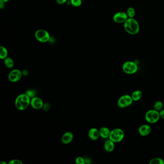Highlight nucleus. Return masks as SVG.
<instances>
[{
  "instance_id": "nucleus-29",
  "label": "nucleus",
  "mask_w": 164,
  "mask_h": 164,
  "mask_svg": "<svg viewBox=\"0 0 164 164\" xmlns=\"http://www.w3.org/2000/svg\"><path fill=\"white\" fill-rule=\"evenodd\" d=\"M5 3H4V2H0V8H1V9H3V8H4V7H5Z\"/></svg>"
},
{
  "instance_id": "nucleus-28",
  "label": "nucleus",
  "mask_w": 164,
  "mask_h": 164,
  "mask_svg": "<svg viewBox=\"0 0 164 164\" xmlns=\"http://www.w3.org/2000/svg\"><path fill=\"white\" fill-rule=\"evenodd\" d=\"M67 1V0H56L57 3L59 5H63Z\"/></svg>"
},
{
  "instance_id": "nucleus-23",
  "label": "nucleus",
  "mask_w": 164,
  "mask_h": 164,
  "mask_svg": "<svg viewBox=\"0 0 164 164\" xmlns=\"http://www.w3.org/2000/svg\"><path fill=\"white\" fill-rule=\"evenodd\" d=\"M71 4L75 7H79L82 4L81 0H70Z\"/></svg>"
},
{
  "instance_id": "nucleus-30",
  "label": "nucleus",
  "mask_w": 164,
  "mask_h": 164,
  "mask_svg": "<svg viewBox=\"0 0 164 164\" xmlns=\"http://www.w3.org/2000/svg\"><path fill=\"white\" fill-rule=\"evenodd\" d=\"M9 1V0H0V2L5 3V2H7Z\"/></svg>"
},
{
  "instance_id": "nucleus-12",
  "label": "nucleus",
  "mask_w": 164,
  "mask_h": 164,
  "mask_svg": "<svg viewBox=\"0 0 164 164\" xmlns=\"http://www.w3.org/2000/svg\"><path fill=\"white\" fill-rule=\"evenodd\" d=\"M73 138H74V135L72 132L68 131L65 133L62 136L61 141L63 144H66L70 143L73 140Z\"/></svg>"
},
{
  "instance_id": "nucleus-4",
  "label": "nucleus",
  "mask_w": 164,
  "mask_h": 164,
  "mask_svg": "<svg viewBox=\"0 0 164 164\" xmlns=\"http://www.w3.org/2000/svg\"><path fill=\"white\" fill-rule=\"evenodd\" d=\"M160 113L159 111L155 109L148 111L145 115V119L148 123L155 124L160 119Z\"/></svg>"
},
{
  "instance_id": "nucleus-8",
  "label": "nucleus",
  "mask_w": 164,
  "mask_h": 164,
  "mask_svg": "<svg viewBox=\"0 0 164 164\" xmlns=\"http://www.w3.org/2000/svg\"><path fill=\"white\" fill-rule=\"evenodd\" d=\"M129 18L128 15L125 12H119L115 14L113 16V20L116 23H124Z\"/></svg>"
},
{
  "instance_id": "nucleus-13",
  "label": "nucleus",
  "mask_w": 164,
  "mask_h": 164,
  "mask_svg": "<svg viewBox=\"0 0 164 164\" xmlns=\"http://www.w3.org/2000/svg\"><path fill=\"white\" fill-rule=\"evenodd\" d=\"M88 136L92 140H96L100 136L99 130L96 128H91L89 130Z\"/></svg>"
},
{
  "instance_id": "nucleus-31",
  "label": "nucleus",
  "mask_w": 164,
  "mask_h": 164,
  "mask_svg": "<svg viewBox=\"0 0 164 164\" xmlns=\"http://www.w3.org/2000/svg\"><path fill=\"white\" fill-rule=\"evenodd\" d=\"M0 164H6V163H5V162H4V161H1L0 162Z\"/></svg>"
},
{
  "instance_id": "nucleus-1",
  "label": "nucleus",
  "mask_w": 164,
  "mask_h": 164,
  "mask_svg": "<svg viewBox=\"0 0 164 164\" xmlns=\"http://www.w3.org/2000/svg\"><path fill=\"white\" fill-rule=\"evenodd\" d=\"M124 27L127 33L130 34L136 35L139 32V24L134 18H129L124 23Z\"/></svg>"
},
{
  "instance_id": "nucleus-20",
  "label": "nucleus",
  "mask_w": 164,
  "mask_h": 164,
  "mask_svg": "<svg viewBox=\"0 0 164 164\" xmlns=\"http://www.w3.org/2000/svg\"><path fill=\"white\" fill-rule=\"evenodd\" d=\"M150 164H164V160L161 158H154L149 162Z\"/></svg>"
},
{
  "instance_id": "nucleus-10",
  "label": "nucleus",
  "mask_w": 164,
  "mask_h": 164,
  "mask_svg": "<svg viewBox=\"0 0 164 164\" xmlns=\"http://www.w3.org/2000/svg\"><path fill=\"white\" fill-rule=\"evenodd\" d=\"M43 101L38 97H34L31 98L30 101V105L33 108L35 109H40L43 107Z\"/></svg>"
},
{
  "instance_id": "nucleus-24",
  "label": "nucleus",
  "mask_w": 164,
  "mask_h": 164,
  "mask_svg": "<svg viewBox=\"0 0 164 164\" xmlns=\"http://www.w3.org/2000/svg\"><path fill=\"white\" fill-rule=\"evenodd\" d=\"M75 163L77 164H84L85 163V159L81 157H78L76 159Z\"/></svg>"
},
{
  "instance_id": "nucleus-9",
  "label": "nucleus",
  "mask_w": 164,
  "mask_h": 164,
  "mask_svg": "<svg viewBox=\"0 0 164 164\" xmlns=\"http://www.w3.org/2000/svg\"><path fill=\"white\" fill-rule=\"evenodd\" d=\"M23 73L20 70H14L11 71L8 76L9 80L12 82H17L20 80Z\"/></svg>"
},
{
  "instance_id": "nucleus-19",
  "label": "nucleus",
  "mask_w": 164,
  "mask_h": 164,
  "mask_svg": "<svg viewBox=\"0 0 164 164\" xmlns=\"http://www.w3.org/2000/svg\"><path fill=\"white\" fill-rule=\"evenodd\" d=\"M127 14L129 18H134L135 15V10L133 7H129L127 11Z\"/></svg>"
},
{
  "instance_id": "nucleus-14",
  "label": "nucleus",
  "mask_w": 164,
  "mask_h": 164,
  "mask_svg": "<svg viewBox=\"0 0 164 164\" xmlns=\"http://www.w3.org/2000/svg\"><path fill=\"white\" fill-rule=\"evenodd\" d=\"M105 150L107 152H112L115 149V143L110 139L106 141L104 144Z\"/></svg>"
},
{
  "instance_id": "nucleus-17",
  "label": "nucleus",
  "mask_w": 164,
  "mask_h": 164,
  "mask_svg": "<svg viewBox=\"0 0 164 164\" xmlns=\"http://www.w3.org/2000/svg\"><path fill=\"white\" fill-rule=\"evenodd\" d=\"M8 55V51L4 46L0 47V58L1 59H5Z\"/></svg>"
},
{
  "instance_id": "nucleus-2",
  "label": "nucleus",
  "mask_w": 164,
  "mask_h": 164,
  "mask_svg": "<svg viewBox=\"0 0 164 164\" xmlns=\"http://www.w3.org/2000/svg\"><path fill=\"white\" fill-rule=\"evenodd\" d=\"M30 98L26 94H21L16 97L15 101V105L19 110H24L30 104Z\"/></svg>"
},
{
  "instance_id": "nucleus-3",
  "label": "nucleus",
  "mask_w": 164,
  "mask_h": 164,
  "mask_svg": "<svg viewBox=\"0 0 164 164\" xmlns=\"http://www.w3.org/2000/svg\"><path fill=\"white\" fill-rule=\"evenodd\" d=\"M124 132L121 129H115L111 130L109 139L115 143H119L124 138Z\"/></svg>"
},
{
  "instance_id": "nucleus-6",
  "label": "nucleus",
  "mask_w": 164,
  "mask_h": 164,
  "mask_svg": "<svg viewBox=\"0 0 164 164\" xmlns=\"http://www.w3.org/2000/svg\"><path fill=\"white\" fill-rule=\"evenodd\" d=\"M131 96L128 94L123 95L117 101V105L120 108H124L130 106L133 103Z\"/></svg>"
},
{
  "instance_id": "nucleus-15",
  "label": "nucleus",
  "mask_w": 164,
  "mask_h": 164,
  "mask_svg": "<svg viewBox=\"0 0 164 164\" xmlns=\"http://www.w3.org/2000/svg\"><path fill=\"white\" fill-rule=\"evenodd\" d=\"M111 131L106 127H102L99 130L100 136L104 139H107L109 137Z\"/></svg>"
},
{
  "instance_id": "nucleus-7",
  "label": "nucleus",
  "mask_w": 164,
  "mask_h": 164,
  "mask_svg": "<svg viewBox=\"0 0 164 164\" xmlns=\"http://www.w3.org/2000/svg\"><path fill=\"white\" fill-rule=\"evenodd\" d=\"M35 36L38 41L41 42H46L50 38L49 33L44 30H39L36 31Z\"/></svg>"
},
{
  "instance_id": "nucleus-27",
  "label": "nucleus",
  "mask_w": 164,
  "mask_h": 164,
  "mask_svg": "<svg viewBox=\"0 0 164 164\" xmlns=\"http://www.w3.org/2000/svg\"><path fill=\"white\" fill-rule=\"evenodd\" d=\"M159 113L160 118L164 119V109H162L160 111H159Z\"/></svg>"
},
{
  "instance_id": "nucleus-26",
  "label": "nucleus",
  "mask_w": 164,
  "mask_h": 164,
  "mask_svg": "<svg viewBox=\"0 0 164 164\" xmlns=\"http://www.w3.org/2000/svg\"><path fill=\"white\" fill-rule=\"evenodd\" d=\"M50 108V105L49 103H46L45 105H43V109L45 111H47L49 110Z\"/></svg>"
},
{
  "instance_id": "nucleus-16",
  "label": "nucleus",
  "mask_w": 164,
  "mask_h": 164,
  "mask_svg": "<svg viewBox=\"0 0 164 164\" xmlns=\"http://www.w3.org/2000/svg\"><path fill=\"white\" fill-rule=\"evenodd\" d=\"M143 96V93L140 90L135 91L131 94V98L134 101H138L141 99Z\"/></svg>"
},
{
  "instance_id": "nucleus-25",
  "label": "nucleus",
  "mask_w": 164,
  "mask_h": 164,
  "mask_svg": "<svg viewBox=\"0 0 164 164\" xmlns=\"http://www.w3.org/2000/svg\"><path fill=\"white\" fill-rule=\"evenodd\" d=\"M9 164H22L23 163L20 160L12 159L9 162Z\"/></svg>"
},
{
  "instance_id": "nucleus-21",
  "label": "nucleus",
  "mask_w": 164,
  "mask_h": 164,
  "mask_svg": "<svg viewBox=\"0 0 164 164\" xmlns=\"http://www.w3.org/2000/svg\"><path fill=\"white\" fill-rule=\"evenodd\" d=\"M163 103H162V102L160 101H156L154 104V109L158 111L159 112L163 109Z\"/></svg>"
},
{
  "instance_id": "nucleus-11",
  "label": "nucleus",
  "mask_w": 164,
  "mask_h": 164,
  "mask_svg": "<svg viewBox=\"0 0 164 164\" xmlns=\"http://www.w3.org/2000/svg\"><path fill=\"white\" fill-rule=\"evenodd\" d=\"M151 130V127L149 125L144 124L140 127L138 132L140 135L146 136L150 134Z\"/></svg>"
},
{
  "instance_id": "nucleus-22",
  "label": "nucleus",
  "mask_w": 164,
  "mask_h": 164,
  "mask_svg": "<svg viewBox=\"0 0 164 164\" xmlns=\"http://www.w3.org/2000/svg\"><path fill=\"white\" fill-rule=\"evenodd\" d=\"M30 98H32L35 97L36 94V91L34 90H28L25 93Z\"/></svg>"
},
{
  "instance_id": "nucleus-18",
  "label": "nucleus",
  "mask_w": 164,
  "mask_h": 164,
  "mask_svg": "<svg viewBox=\"0 0 164 164\" xmlns=\"http://www.w3.org/2000/svg\"><path fill=\"white\" fill-rule=\"evenodd\" d=\"M5 66L8 69H11L14 66V63L13 59L10 57H7L4 61Z\"/></svg>"
},
{
  "instance_id": "nucleus-5",
  "label": "nucleus",
  "mask_w": 164,
  "mask_h": 164,
  "mask_svg": "<svg viewBox=\"0 0 164 164\" xmlns=\"http://www.w3.org/2000/svg\"><path fill=\"white\" fill-rule=\"evenodd\" d=\"M138 67L137 64L134 62L127 61L123 64L122 70L126 74H134L138 71Z\"/></svg>"
}]
</instances>
